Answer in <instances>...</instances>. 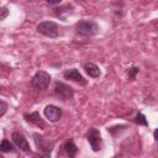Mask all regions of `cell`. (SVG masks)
<instances>
[{
	"label": "cell",
	"mask_w": 158,
	"mask_h": 158,
	"mask_svg": "<svg viewBox=\"0 0 158 158\" xmlns=\"http://www.w3.org/2000/svg\"><path fill=\"white\" fill-rule=\"evenodd\" d=\"M75 30L79 35L90 37L95 36L99 32V26L94 21H80L75 25Z\"/></svg>",
	"instance_id": "6da1fadb"
},
{
	"label": "cell",
	"mask_w": 158,
	"mask_h": 158,
	"mask_svg": "<svg viewBox=\"0 0 158 158\" xmlns=\"http://www.w3.org/2000/svg\"><path fill=\"white\" fill-rule=\"evenodd\" d=\"M49 83H51V75L44 70H38L31 80V85L40 90H46Z\"/></svg>",
	"instance_id": "7a4b0ae2"
},
{
	"label": "cell",
	"mask_w": 158,
	"mask_h": 158,
	"mask_svg": "<svg viewBox=\"0 0 158 158\" xmlns=\"http://www.w3.org/2000/svg\"><path fill=\"white\" fill-rule=\"evenodd\" d=\"M54 95L58 99H60L63 101H67V100L73 99L74 90H73L72 86H69V85H67V84H64L62 81H57L54 84Z\"/></svg>",
	"instance_id": "3957f363"
},
{
	"label": "cell",
	"mask_w": 158,
	"mask_h": 158,
	"mask_svg": "<svg viewBox=\"0 0 158 158\" xmlns=\"http://www.w3.org/2000/svg\"><path fill=\"white\" fill-rule=\"evenodd\" d=\"M37 31L42 33L43 36H47L49 38H56L58 37V25L53 21H43L37 26Z\"/></svg>",
	"instance_id": "277c9868"
},
{
	"label": "cell",
	"mask_w": 158,
	"mask_h": 158,
	"mask_svg": "<svg viewBox=\"0 0 158 158\" xmlns=\"http://www.w3.org/2000/svg\"><path fill=\"white\" fill-rule=\"evenodd\" d=\"M32 136H33V141H35V143H36V147H37L44 156H49L51 152H52V149H53V147H54V142H49V141L44 139V137H43L42 135L36 133V132H35Z\"/></svg>",
	"instance_id": "5b68a950"
},
{
	"label": "cell",
	"mask_w": 158,
	"mask_h": 158,
	"mask_svg": "<svg viewBox=\"0 0 158 158\" xmlns=\"http://www.w3.org/2000/svg\"><path fill=\"white\" fill-rule=\"evenodd\" d=\"M63 77L68 80H72V81H75L80 85H86V79H84V77L79 73L78 69L75 68H70V69H67L64 73H63Z\"/></svg>",
	"instance_id": "8992f818"
},
{
	"label": "cell",
	"mask_w": 158,
	"mask_h": 158,
	"mask_svg": "<svg viewBox=\"0 0 158 158\" xmlns=\"http://www.w3.org/2000/svg\"><path fill=\"white\" fill-rule=\"evenodd\" d=\"M88 142L90 143L91 148L94 152H98L100 149V143H101V135L96 128H90L88 132Z\"/></svg>",
	"instance_id": "52a82bcc"
},
{
	"label": "cell",
	"mask_w": 158,
	"mask_h": 158,
	"mask_svg": "<svg viewBox=\"0 0 158 158\" xmlns=\"http://www.w3.org/2000/svg\"><path fill=\"white\" fill-rule=\"evenodd\" d=\"M43 114L44 116L51 121V122H56L62 116V110L54 105H47L43 110Z\"/></svg>",
	"instance_id": "ba28073f"
},
{
	"label": "cell",
	"mask_w": 158,
	"mask_h": 158,
	"mask_svg": "<svg viewBox=\"0 0 158 158\" xmlns=\"http://www.w3.org/2000/svg\"><path fill=\"white\" fill-rule=\"evenodd\" d=\"M11 137H12V141H14V143L16 144L17 148H20V149L23 151V152H28V151H30V144H28L26 137H25L22 133H20V132H14Z\"/></svg>",
	"instance_id": "9c48e42d"
},
{
	"label": "cell",
	"mask_w": 158,
	"mask_h": 158,
	"mask_svg": "<svg viewBox=\"0 0 158 158\" xmlns=\"http://www.w3.org/2000/svg\"><path fill=\"white\" fill-rule=\"evenodd\" d=\"M23 117L26 118V121H28V122H31V123H35V125L41 126V127H46V122L41 118L40 114H38L37 111L31 112V114H25Z\"/></svg>",
	"instance_id": "30bf717a"
},
{
	"label": "cell",
	"mask_w": 158,
	"mask_h": 158,
	"mask_svg": "<svg viewBox=\"0 0 158 158\" xmlns=\"http://www.w3.org/2000/svg\"><path fill=\"white\" fill-rule=\"evenodd\" d=\"M84 69L89 74V77H91V78H99L101 75L100 68L95 63H85L84 64Z\"/></svg>",
	"instance_id": "8fae6325"
},
{
	"label": "cell",
	"mask_w": 158,
	"mask_h": 158,
	"mask_svg": "<svg viewBox=\"0 0 158 158\" xmlns=\"http://www.w3.org/2000/svg\"><path fill=\"white\" fill-rule=\"evenodd\" d=\"M64 149H65V152H67V154L69 157H74L77 154V152H78V147L74 144V141L73 139H69V141L65 142Z\"/></svg>",
	"instance_id": "7c38bea8"
},
{
	"label": "cell",
	"mask_w": 158,
	"mask_h": 158,
	"mask_svg": "<svg viewBox=\"0 0 158 158\" xmlns=\"http://www.w3.org/2000/svg\"><path fill=\"white\" fill-rule=\"evenodd\" d=\"M12 151H14V147H12V144L7 139L1 141V143H0V152L9 153V152H12Z\"/></svg>",
	"instance_id": "4fadbf2b"
},
{
	"label": "cell",
	"mask_w": 158,
	"mask_h": 158,
	"mask_svg": "<svg viewBox=\"0 0 158 158\" xmlns=\"http://www.w3.org/2000/svg\"><path fill=\"white\" fill-rule=\"evenodd\" d=\"M135 122L138 123V125H143V126H147V125H148V122H147V120H146V116H144L143 114H141V112L136 115Z\"/></svg>",
	"instance_id": "5bb4252c"
},
{
	"label": "cell",
	"mask_w": 158,
	"mask_h": 158,
	"mask_svg": "<svg viewBox=\"0 0 158 158\" xmlns=\"http://www.w3.org/2000/svg\"><path fill=\"white\" fill-rule=\"evenodd\" d=\"M7 111V104L4 102V101H0V117L4 116Z\"/></svg>",
	"instance_id": "9a60e30c"
},
{
	"label": "cell",
	"mask_w": 158,
	"mask_h": 158,
	"mask_svg": "<svg viewBox=\"0 0 158 158\" xmlns=\"http://www.w3.org/2000/svg\"><path fill=\"white\" fill-rule=\"evenodd\" d=\"M138 68L137 67H133V68H131L130 69V72H128V78L132 80V79H135V75H136V73H138Z\"/></svg>",
	"instance_id": "2e32d148"
},
{
	"label": "cell",
	"mask_w": 158,
	"mask_h": 158,
	"mask_svg": "<svg viewBox=\"0 0 158 158\" xmlns=\"http://www.w3.org/2000/svg\"><path fill=\"white\" fill-rule=\"evenodd\" d=\"M7 15H9L7 9H6V7H1V9H0V20H4Z\"/></svg>",
	"instance_id": "e0dca14e"
},
{
	"label": "cell",
	"mask_w": 158,
	"mask_h": 158,
	"mask_svg": "<svg viewBox=\"0 0 158 158\" xmlns=\"http://www.w3.org/2000/svg\"><path fill=\"white\" fill-rule=\"evenodd\" d=\"M60 1L62 0H46V2L49 5H57V4H60Z\"/></svg>",
	"instance_id": "ac0fdd59"
}]
</instances>
